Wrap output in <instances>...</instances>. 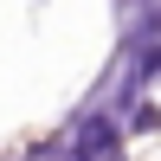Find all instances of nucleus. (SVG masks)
Wrapping results in <instances>:
<instances>
[{
  "label": "nucleus",
  "instance_id": "obj_1",
  "mask_svg": "<svg viewBox=\"0 0 161 161\" xmlns=\"http://www.w3.org/2000/svg\"><path fill=\"white\" fill-rule=\"evenodd\" d=\"M155 129V103H136V116H129V136H148Z\"/></svg>",
  "mask_w": 161,
  "mask_h": 161
}]
</instances>
